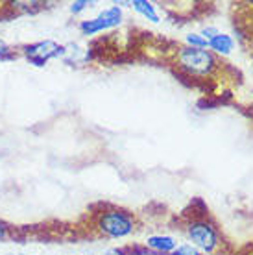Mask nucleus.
Here are the masks:
<instances>
[{
	"label": "nucleus",
	"mask_w": 253,
	"mask_h": 255,
	"mask_svg": "<svg viewBox=\"0 0 253 255\" xmlns=\"http://www.w3.org/2000/svg\"><path fill=\"white\" fill-rule=\"evenodd\" d=\"M177 61H179L181 69L187 70L189 74H196V76H205L215 69V58L205 48L185 46L177 54Z\"/></svg>",
	"instance_id": "f257e3e1"
},
{
	"label": "nucleus",
	"mask_w": 253,
	"mask_h": 255,
	"mask_svg": "<svg viewBox=\"0 0 253 255\" xmlns=\"http://www.w3.org/2000/svg\"><path fill=\"white\" fill-rule=\"evenodd\" d=\"M98 230L106 237L122 239L133 231V218L124 211H108L98 218Z\"/></svg>",
	"instance_id": "f03ea898"
},
{
	"label": "nucleus",
	"mask_w": 253,
	"mask_h": 255,
	"mask_svg": "<svg viewBox=\"0 0 253 255\" xmlns=\"http://www.w3.org/2000/svg\"><path fill=\"white\" fill-rule=\"evenodd\" d=\"M24 56L35 67H44L50 59L63 56V46H59L56 41L44 39V41H37L33 45H28L24 48Z\"/></svg>",
	"instance_id": "7ed1b4c3"
},
{
	"label": "nucleus",
	"mask_w": 253,
	"mask_h": 255,
	"mask_svg": "<svg viewBox=\"0 0 253 255\" xmlns=\"http://www.w3.org/2000/svg\"><path fill=\"white\" fill-rule=\"evenodd\" d=\"M122 22V9L119 6H111L108 9L95 17V19L82 20L80 22V30H82L85 35H95V33H100L104 30H109V28H115Z\"/></svg>",
	"instance_id": "20e7f679"
},
{
	"label": "nucleus",
	"mask_w": 253,
	"mask_h": 255,
	"mask_svg": "<svg viewBox=\"0 0 253 255\" xmlns=\"http://www.w3.org/2000/svg\"><path fill=\"white\" fill-rule=\"evenodd\" d=\"M189 239L194 248H200L203 252H213L218 244V235H216L215 228L207 222H192L189 226Z\"/></svg>",
	"instance_id": "39448f33"
},
{
	"label": "nucleus",
	"mask_w": 253,
	"mask_h": 255,
	"mask_svg": "<svg viewBox=\"0 0 253 255\" xmlns=\"http://www.w3.org/2000/svg\"><path fill=\"white\" fill-rule=\"evenodd\" d=\"M148 246L159 254H172L177 248L176 241L168 235H153L148 239Z\"/></svg>",
	"instance_id": "423d86ee"
},
{
	"label": "nucleus",
	"mask_w": 253,
	"mask_h": 255,
	"mask_svg": "<svg viewBox=\"0 0 253 255\" xmlns=\"http://www.w3.org/2000/svg\"><path fill=\"white\" fill-rule=\"evenodd\" d=\"M131 7L139 13V15H142L144 19L152 20V22H159L157 11H155V7H153L150 2H146V0H133Z\"/></svg>",
	"instance_id": "0eeeda50"
},
{
	"label": "nucleus",
	"mask_w": 253,
	"mask_h": 255,
	"mask_svg": "<svg viewBox=\"0 0 253 255\" xmlns=\"http://www.w3.org/2000/svg\"><path fill=\"white\" fill-rule=\"evenodd\" d=\"M209 48H213L218 54H229L233 48V41L226 33H216L215 37L209 41Z\"/></svg>",
	"instance_id": "6e6552de"
},
{
	"label": "nucleus",
	"mask_w": 253,
	"mask_h": 255,
	"mask_svg": "<svg viewBox=\"0 0 253 255\" xmlns=\"http://www.w3.org/2000/svg\"><path fill=\"white\" fill-rule=\"evenodd\" d=\"M187 43H189V46H192V48H207V46H209V41L203 39L200 33H189V35H187Z\"/></svg>",
	"instance_id": "1a4fd4ad"
},
{
	"label": "nucleus",
	"mask_w": 253,
	"mask_h": 255,
	"mask_svg": "<svg viewBox=\"0 0 253 255\" xmlns=\"http://www.w3.org/2000/svg\"><path fill=\"white\" fill-rule=\"evenodd\" d=\"M170 255H200V252L194 246H177Z\"/></svg>",
	"instance_id": "9d476101"
},
{
	"label": "nucleus",
	"mask_w": 253,
	"mask_h": 255,
	"mask_svg": "<svg viewBox=\"0 0 253 255\" xmlns=\"http://www.w3.org/2000/svg\"><path fill=\"white\" fill-rule=\"evenodd\" d=\"M89 6H91V2H87V0H76V2L70 4V13L78 15V13H82L83 9H87Z\"/></svg>",
	"instance_id": "9b49d317"
},
{
	"label": "nucleus",
	"mask_w": 253,
	"mask_h": 255,
	"mask_svg": "<svg viewBox=\"0 0 253 255\" xmlns=\"http://www.w3.org/2000/svg\"><path fill=\"white\" fill-rule=\"evenodd\" d=\"M9 58V46L4 39H0V59H6Z\"/></svg>",
	"instance_id": "f8f14e48"
},
{
	"label": "nucleus",
	"mask_w": 253,
	"mask_h": 255,
	"mask_svg": "<svg viewBox=\"0 0 253 255\" xmlns=\"http://www.w3.org/2000/svg\"><path fill=\"white\" fill-rule=\"evenodd\" d=\"M102 255H126V254L119 248H109V250H106V252H102Z\"/></svg>",
	"instance_id": "ddd939ff"
},
{
	"label": "nucleus",
	"mask_w": 253,
	"mask_h": 255,
	"mask_svg": "<svg viewBox=\"0 0 253 255\" xmlns=\"http://www.w3.org/2000/svg\"><path fill=\"white\" fill-rule=\"evenodd\" d=\"M6 237H7V226L0 220V241H4Z\"/></svg>",
	"instance_id": "4468645a"
}]
</instances>
